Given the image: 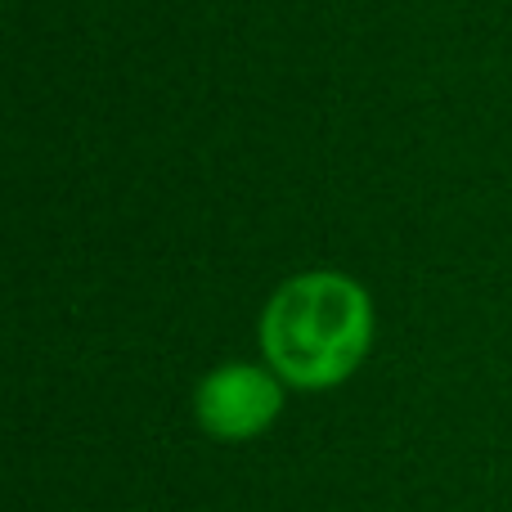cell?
<instances>
[{"mask_svg": "<svg viewBox=\"0 0 512 512\" xmlns=\"http://www.w3.org/2000/svg\"><path fill=\"white\" fill-rule=\"evenodd\" d=\"M373 342V301L355 279L310 270L288 279L261 315L265 364L283 387L328 391L364 364Z\"/></svg>", "mask_w": 512, "mask_h": 512, "instance_id": "1", "label": "cell"}, {"mask_svg": "<svg viewBox=\"0 0 512 512\" xmlns=\"http://www.w3.org/2000/svg\"><path fill=\"white\" fill-rule=\"evenodd\" d=\"M198 423L216 441H252L283 409V378L261 364H221L198 382Z\"/></svg>", "mask_w": 512, "mask_h": 512, "instance_id": "2", "label": "cell"}]
</instances>
